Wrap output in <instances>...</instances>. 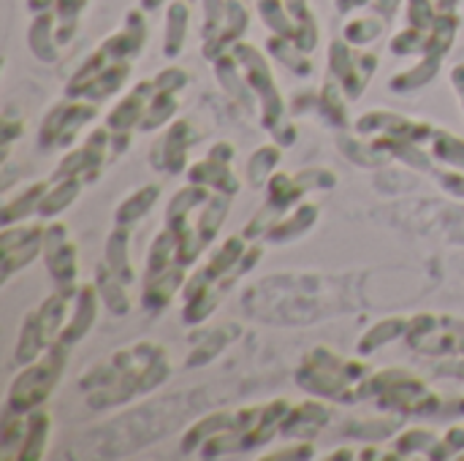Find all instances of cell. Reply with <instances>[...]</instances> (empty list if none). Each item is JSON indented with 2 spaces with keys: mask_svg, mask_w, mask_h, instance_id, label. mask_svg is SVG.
<instances>
[{
  "mask_svg": "<svg viewBox=\"0 0 464 461\" xmlns=\"http://www.w3.org/2000/svg\"><path fill=\"white\" fill-rule=\"evenodd\" d=\"M155 198H158V187L152 185V187H144V190H139L136 196H130L122 206H120V212H117V220L120 223H133V220H139L152 204H155Z\"/></svg>",
  "mask_w": 464,
  "mask_h": 461,
  "instance_id": "3",
  "label": "cell"
},
{
  "mask_svg": "<svg viewBox=\"0 0 464 461\" xmlns=\"http://www.w3.org/2000/svg\"><path fill=\"white\" fill-rule=\"evenodd\" d=\"M60 370H63V342L54 345L46 359H41L38 364H33L24 375H19L8 391V408L14 413H22V410H30V408H38L49 391L54 389L57 378H60Z\"/></svg>",
  "mask_w": 464,
  "mask_h": 461,
  "instance_id": "1",
  "label": "cell"
},
{
  "mask_svg": "<svg viewBox=\"0 0 464 461\" xmlns=\"http://www.w3.org/2000/svg\"><path fill=\"white\" fill-rule=\"evenodd\" d=\"M92 315H95V288H90V285H84L82 291H79V302H76V318L60 331V342L63 345H71V342H76L87 329H90V323H92Z\"/></svg>",
  "mask_w": 464,
  "mask_h": 461,
  "instance_id": "2",
  "label": "cell"
},
{
  "mask_svg": "<svg viewBox=\"0 0 464 461\" xmlns=\"http://www.w3.org/2000/svg\"><path fill=\"white\" fill-rule=\"evenodd\" d=\"M73 196H76V182L68 179V182H63L57 190H52L49 196L44 193V198H41V204H38V215H46V217H49V215H57L60 206L68 204Z\"/></svg>",
  "mask_w": 464,
  "mask_h": 461,
  "instance_id": "4",
  "label": "cell"
}]
</instances>
